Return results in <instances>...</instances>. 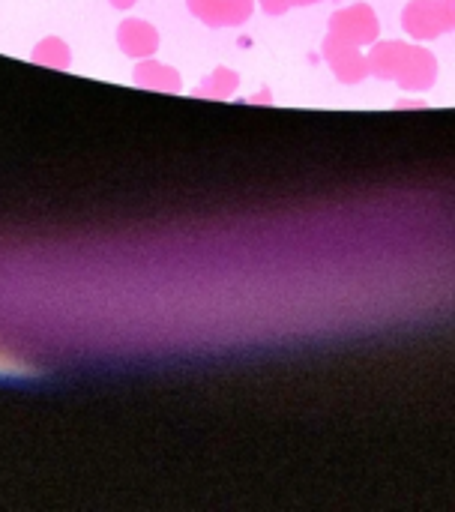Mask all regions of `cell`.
Wrapping results in <instances>:
<instances>
[{
    "mask_svg": "<svg viewBox=\"0 0 455 512\" xmlns=\"http://www.w3.org/2000/svg\"><path fill=\"white\" fill-rule=\"evenodd\" d=\"M12 366H15V360H12L9 354H3V351H0V372H15Z\"/></svg>",
    "mask_w": 455,
    "mask_h": 512,
    "instance_id": "cell-1",
    "label": "cell"
}]
</instances>
